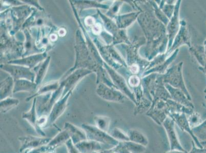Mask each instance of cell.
I'll use <instances>...</instances> for the list:
<instances>
[{
	"instance_id": "cell-1",
	"label": "cell",
	"mask_w": 206,
	"mask_h": 153,
	"mask_svg": "<svg viewBox=\"0 0 206 153\" xmlns=\"http://www.w3.org/2000/svg\"><path fill=\"white\" fill-rule=\"evenodd\" d=\"M82 128L86 133L87 140L109 145L114 144L116 143V140L113 137L108 135L107 132L100 130L95 126L83 124Z\"/></svg>"
},
{
	"instance_id": "cell-2",
	"label": "cell",
	"mask_w": 206,
	"mask_h": 153,
	"mask_svg": "<svg viewBox=\"0 0 206 153\" xmlns=\"http://www.w3.org/2000/svg\"><path fill=\"white\" fill-rule=\"evenodd\" d=\"M51 138L42 136H34L27 135L20 137L18 140L20 142L21 146L19 152L23 153L26 150H31L40 146L47 145L49 143Z\"/></svg>"
},
{
	"instance_id": "cell-3",
	"label": "cell",
	"mask_w": 206,
	"mask_h": 153,
	"mask_svg": "<svg viewBox=\"0 0 206 153\" xmlns=\"http://www.w3.org/2000/svg\"><path fill=\"white\" fill-rule=\"evenodd\" d=\"M69 132L71 139L75 145L77 143L87 139L86 133L82 128H80L70 122H66L64 128Z\"/></svg>"
},
{
	"instance_id": "cell-4",
	"label": "cell",
	"mask_w": 206,
	"mask_h": 153,
	"mask_svg": "<svg viewBox=\"0 0 206 153\" xmlns=\"http://www.w3.org/2000/svg\"><path fill=\"white\" fill-rule=\"evenodd\" d=\"M101 143L98 142L86 140L75 145L80 153H95L102 150Z\"/></svg>"
},
{
	"instance_id": "cell-5",
	"label": "cell",
	"mask_w": 206,
	"mask_h": 153,
	"mask_svg": "<svg viewBox=\"0 0 206 153\" xmlns=\"http://www.w3.org/2000/svg\"><path fill=\"white\" fill-rule=\"evenodd\" d=\"M23 118L26 120L30 124V126L35 129V131L36 132L38 135L40 136L46 137V134L45 132L43 131L42 129H41L38 127L37 125V121L38 117H37L36 114L35 110V105L33 106L31 110L27 113H24L23 115Z\"/></svg>"
},
{
	"instance_id": "cell-6",
	"label": "cell",
	"mask_w": 206,
	"mask_h": 153,
	"mask_svg": "<svg viewBox=\"0 0 206 153\" xmlns=\"http://www.w3.org/2000/svg\"><path fill=\"white\" fill-rule=\"evenodd\" d=\"M70 139L71 137L69 132L66 129H63V130L57 133L54 138H51L47 145L52 149L55 150L63 145H65L66 143Z\"/></svg>"
},
{
	"instance_id": "cell-7",
	"label": "cell",
	"mask_w": 206,
	"mask_h": 153,
	"mask_svg": "<svg viewBox=\"0 0 206 153\" xmlns=\"http://www.w3.org/2000/svg\"><path fill=\"white\" fill-rule=\"evenodd\" d=\"M95 126L104 132H107L109 127V120L107 117L97 116L95 117Z\"/></svg>"
},
{
	"instance_id": "cell-8",
	"label": "cell",
	"mask_w": 206,
	"mask_h": 153,
	"mask_svg": "<svg viewBox=\"0 0 206 153\" xmlns=\"http://www.w3.org/2000/svg\"><path fill=\"white\" fill-rule=\"evenodd\" d=\"M18 104V101L16 99H9L1 103V109L3 112H6L13 107L16 106Z\"/></svg>"
},
{
	"instance_id": "cell-9",
	"label": "cell",
	"mask_w": 206,
	"mask_h": 153,
	"mask_svg": "<svg viewBox=\"0 0 206 153\" xmlns=\"http://www.w3.org/2000/svg\"><path fill=\"white\" fill-rule=\"evenodd\" d=\"M65 145L66 146L68 153H80L71 139L66 143Z\"/></svg>"
},
{
	"instance_id": "cell-10",
	"label": "cell",
	"mask_w": 206,
	"mask_h": 153,
	"mask_svg": "<svg viewBox=\"0 0 206 153\" xmlns=\"http://www.w3.org/2000/svg\"><path fill=\"white\" fill-rule=\"evenodd\" d=\"M48 117H47L45 115H43L38 117L37 121V125L38 127L41 129L46 128L48 123Z\"/></svg>"
},
{
	"instance_id": "cell-11",
	"label": "cell",
	"mask_w": 206,
	"mask_h": 153,
	"mask_svg": "<svg viewBox=\"0 0 206 153\" xmlns=\"http://www.w3.org/2000/svg\"><path fill=\"white\" fill-rule=\"evenodd\" d=\"M140 81H139V79L135 76H132V77L130 79V81H129V83H130V85L133 86H135L138 85Z\"/></svg>"
},
{
	"instance_id": "cell-12",
	"label": "cell",
	"mask_w": 206,
	"mask_h": 153,
	"mask_svg": "<svg viewBox=\"0 0 206 153\" xmlns=\"http://www.w3.org/2000/svg\"><path fill=\"white\" fill-rule=\"evenodd\" d=\"M137 66L136 65L132 66V68H131V70L133 71V73H135L137 72Z\"/></svg>"
},
{
	"instance_id": "cell-13",
	"label": "cell",
	"mask_w": 206,
	"mask_h": 153,
	"mask_svg": "<svg viewBox=\"0 0 206 153\" xmlns=\"http://www.w3.org/2000/svg\"><path fill=\"white\" fill-rule=\"evenodd\" d=\"M44 153H55V151H48Z\"/></svg>"
},
{
	"instance_id": "cell-14",
	"label": "cell",
	"mask_w": 206,
	"mask_h": 153,
	"mask_svg": "<svg viewBox=\"0 0 206 153\" xmlns=\"http://www.w3.org/2000/svg\"><path fill=\"white\" fill-rule=\"evenodd\" d=\"M30 150H26V151H24V152H23V153H27Z\"/></svg>"
}]
</instances>
